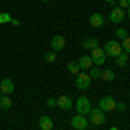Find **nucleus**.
<instances>
[{
	"label": "nucleus",
	"mask_w": 130,
	"mask_h": 130,
	"mask_svg": "<svg viewBox=\"0 0 130 130\" xmlns=\"http://www.w3.org/2000/svg\"><path fill=\"white\" fill-rule=\"evenodd\" d=\"M40 2H50V0H40Z\"/></svg>",
	"instance_id": "30"
},
{
	"label": "nucleus",
	"mask_w": 130,
	"mask_h": 130,
	"mask_svg": "<svg viewBox=\"0 0 130 130\" xmlns=\"http://www.w3.org/2000/svg\"><path fill=\"white\" fill-rule=\"evenodd\" d=\"M89 121L92 125H95V127H101V125H104V121H106V115H104V111H101L99 108H92L89 113Z\"/></svg>",
	"instance_id": "1"
},
{
	"label": "nucleus",
	"mask_w": 130,
	"mask_h": 130,
	"mask_svg": "<svg viewBox=\"0 0 130 130\" xmlns=\"http://www.w3.org/2000/svg\"><path fill=\"white\" fill-rule=\"evenodd\" d=\"M57 106H59L61 109L68 111L73 108V101H71V97H68V95H61V97H57Z\"/></svg>",
	"instance_id": "11"
},
{
	"label": "nucleus",
	"mask_w": 130,
	"mask_h": 130,
	"mask_svg": "<svg viewBox=\"0 0 130 130\" xmlns=\"http://www.w3.org/2000/svg\"><path fill=\"white\" fill-rule=\"evenodd\" d=\"M101 73H102V71H101L99 66H92L90 71H89V76L92 78V80H95V78H101Z\"/></svg>",
	"instance_id": "19"
},
{
	"label": "nucleus",
	"mask_w": 130,
	"mask_h": 130,
	"mask_svg": "<svg viewBox=\"0 0 130 130\" xmlns=\"http://www.w3.org/2000/svg\"><path fill=\"white\" fill-rule=\"evenodd\" d=\"M12 92H14V82L10 80V78H4V80L0 82V94L9 95Z\"/></svg>",
	"instance_id": "10"
},
{
	"label": "nucleus",
	"mask_w": 130,
	"mask_h": 130,
	"mask_svg": "<svg viewBox=\"0 0 130 130\" xmlns=\"http://www.w3.org/2000/svg\"><path fill=\"white\" fill-rule=\"evenodd\" d=\"M115 61H116V64H118L120 68H125L127 62H128V54H127V52H120V54L115 57Z\"/></svg>",
	"instance_id": "15"
},
{
	"label": "nucleus",
	"mask_w": 130,
	"mask_h": 130,
	"mask_svg": "<svg viewBox=\"0 0 130 130\" xmlns=\"http://www.w3.org/2000/svg\"><path fill=\"white\" fill-rule=\"evenodd\" d=\"M71 127L75 130H85L87 127H89V120L83 116V115H75L73 118H71Z\"/></svg>",
	"instance_id": "5"
},
{
	"label": "nucleus",
	"mask_w": 130,
	"mask_h": 130,
	"mask_svg": "<svg viewBox=\"0 0 130 130\" xmlns=\"http://www.w3.org/2000/svg\"><path fill=\"white\" fill-rule=\"evenodd\" d=\"M108 19H109L111 23H115V24L123 23V19H125V9H121V7H115V9L109 12V18H108Z\"/></svg>",
	"instance_id": "7"
},
{
	"label": "nucleus",
	"mask_w": 130,
	"mask_h": 130,
	"mask_svg": "<svg viewBox=\"0 0 130 130\" xmlns=\"http://www.w3.org/2000/svg\"><path fill=\"white\" fill-rule=\"evenodd\" d=\"M90 83H92V78L89 76V73H85V71H80L76 75V78H75V85H76L78 90H87L90 87Z\"/></svg>",
	"instance_id": "3"
},
{
	"label": "nucleus",
	"mask_w": 130,
	"mask_h": 130,
	"mask_svg": "<svg viewBox=\"0 0 130 130\" xmlns=\"http://www.w3.org/2000/svg\"><path fill=\"white\" fill-rule=\"evenodd\" d=\"M75 109H76V113L78 115H83V116H87L90 113V109H92V104H90L89 97H78V101H76V104H75Z\"/></svg>",
	"instance_id": "2"
},
{
	"label": "nucleus",
	"mask_w": 130,
	"mask_h": 130,
	"mask_svg": "<svg viewBox=\"0 0 130 130\" xmlns=\"http://www.w3.org/2000/svg\"><path fill=\"white\" fill-rule=\"evenodd\" d=\"M56 59H57V52L52 50V52H47V54H45V61H47V62H54Z\"/></svg>",
	"instance_id": "23"
},
{
	"label": "nucleus",
	"mask_w": 130,
	"mask_h": 130,
	"mask_svg": "<svg viewBox=\"0 0 130 130\" xmlns=\"http://www.w3.org/2000/svg\"><path fill=\"white\" fill-rule=\"evenodd\" d=\"M38 127H40V130H52L54 121H52L50 116H42L40 120H38Z\"/></svg>",
	"instance_id": "14"
},
{
	"label": "nucleus",
	"mask_w": 130,
	"mask_h": 130,
	"mask_svg": "<svg viewBox=\"0 0 130 130\" xmlns=\"http://www.w3.org/2000/svg\"><path fill=\"white\" fill-rule=\"evenodd\" d=\"M121 50H123V52H127V54H130V38L128 37H127V38H125V40H121Z\"/></svg>",
	"instance_id": "21"
},
{
	"label": "nucleus",
	"mask_w": 130,
	"mask_h": 130,
	"mask_svg": "<svg viewBox=\"0 0 130 130\" xmlns=\"http://www.w3.org/2000/svg\"><path fill=\"white\" fill-rule=\"evenodd\" d=\"M104 16L102 14H99V12H94L92 16H90V24L94 26V28H102L104 26Z\"/></svg>",
	"instance_id": "12"
},
{
	"label": "nucleus",
	"mask_w": 130,
	"mask_h": 130,
	"mask_svg": "<svg viewBox=\"0 0 130 130\" xmlns=\"http://www.w3.org/2000/svg\"><path fill=\"white\" fill-rule=\"evenodd\" d=\"M10 106H12V101H10V97L9 95H4V94H2V95H0V108H2V109H10Z\"/></svg>",
	"instance_id": "17"
},
{
	"label": "nucleus",
	"mask_w": 130,
	"mask_h": 130,
	"mask_svg": "<svg viewBox=\"0 0 130 130\" xmlns=\"http://www.w3.org/2000/svg\"><path fill=\"white\" fill-rule=\"evenodd\" d=\"M47 106L49 108H56L57 106V99H47Z\"/></svg>",
	"instance_id": "26"
},
{
	"label": "nucleus",
	"mask_w": 130,
	"mask_h": 130,
	"mask_svg": "<svg viewBox=\"0 0 130 130\" xmlns=\"http://www.w3.org/2000/svg\"><path fill=\"white\" fill-rule=\"evenodd\" d=\"M104 54L106 56H111V57H116L120 52H123L121 50V45L118 43V42H115V40H109V42H106V45H104Z\"/></svg>",
	"instance_id": "4"
},
{
	"label": "nucleus",
	"mask_w": 130,
	"mask_h": 130,
	"mask_svg": "<svg viewBox=\"0 0 130 130\" xmlns=\"http://www.w3.org/2000/svg\"><path fill=\"white\" fill-rule=\"evenodd\" d=\"M118 4H120L121 9H128L130 7V0H118Z\"/></svg>",
	"instance_id": "24"
},
{
	"label": "nucleus",
	"mask_w": 130,
	"mask_h": 130,
	"mask_svg": "<svg viewBox=\"0 0 130 130\" xmlns=\"http://www.w3.org/2000/svg\"><path fill=\"white\" fill-rule=\"evenodd\" d=\"M115 106H116V102H115V99L111 97V95H106V97H102V99L99 101V109L101 111H113L115 109Z\"/></svg>",
	"instance_id": "8"
},
{
	"label": "nucleus",
	"mask_w": 130,
	"mask_h": 130,
	"mask_svg": "<svg viewBox=\"0 0 130 130\" xmlns=\"http://www.w3.org/2000/svg\"><path fill=\"white\" fill-rule=\"evenodd\" d=\"M50 47H52V50H54V52L62 50L64 47H66V38H64L62 35H56V37L50 40Z\"/></svg>",
	"instance_id": "9"
},
{
	"label": "nucleus",
	"mask_w": 130,
	"mask_h": 130,
	"mask_svg": "<svg viewBox=\"0 0 130 130\" xmlns=\"http://www.w3.org/2000/svg\"><path fill=\"white\" fill-rule=\"evenodd\" d=\"M115 109H116V111H125V109H127V104H125V102H116Z\"/></svg>",
	"instance_id": "25"
},
{
	"label": "nucleus",
	"mask_w": 130,
	"mask_h": 130,
	"mask_svg": "<svg viewBox=\"0 0 130 130\" xmlns=\"http://www.w3.org/2000/svg\"><path fill=\"white\" fill-rule=\"evenodd\" d=\"M78 66H80V70H82V71L90 70V68L94 66V62H92V57H90V56H80V59H78Z\"/></svg>",
	"instance_id": "13"
},
{
	"label": "nucleus",
	"mask_w": 130,
	"mask_h": 130,
	"mask_svg": "<svg viewBox=\"0 0 130 130\" xmlns=\"http://www.w3.org/2000/svg\"><path fill=\"white\" fill-rule=\"evenodd\" d=\"M106 2H108V4H115L116 0H106Z\"/></svg>",
	"instance_id": "28"
},
{
	"label": "nucleus",
	"mask_w": 130,
	"mask_h": 130,
	"mask_svg": "<svg viewBox=\"0 0 130 130\" xmlns=\"http://www.w3.org/2000/svg\"><path fill=\"white\" fill-rule=\"evenodd\" d=\"M116 37L121 38V40H125V38L128 37V31L125 30V28H118V30H116Z\"/></svg>",
	"instance_id": "22"
},
{
	"label": "nucleus",
	"mask_w": 130,
	"mask_h": 130,
	"mask_svg": "<svg viewBox=\"0 0 130 130\" xmlns=\"http://www.w3.org/2000/svg\"><path fill=\"white\" fill-rule=\"evenodd\" d=\"M101 78H102L104 82H113V80H115V71L104 70L102 73H101Z\"/></svg>",
	"instance_id": "18"
},
{
	"label": "nucleus",
	"mask_w": 130,
	"mask_h": 130,
	"mask_svg": "<svg viewBox=\"0 0 130 130\" xmlns=\"http://www.w3.org/2000/svg\"><path fill=\"white\" fill-rule=\"evenodd\" d=\"M68 71H70V73H73V75L76 76L82 70H80V66H78V62H70V64H68Z\"/></svg>",
	"instance_id": "20"
},
{
	"label": "nucleus",
	"mask_w": 130,
	"mask_h": 130,
	"mask_svg": "<svg viewBox=\"0 0 130 130\" xmlns=\"http://www.w3.org/2000/svg\"><path fill=\"white\" fill-rule=\"evenodd\" d=\"M127 10H128V12H127V14H128V18H130V7H128V9H127Z\"/></svg>",
	"instance_id": "29"
},
{
	"label": "nucleus",
	"mask_w": 130,
	"mask_h": 130,
	"mask_svg": "<svg viewBox=\"0 0 130 130\" xmlns=\"http://www.w3.org/2000/svg\"><path fill=\"white\" fill-rule=\"evenodd\" d=\"M90 57H92V62H94L95 66H102L104 61H106V54H104V50H102V49L95 47V49L90 50Z\"/></svg>",
	"instance_id": "6"
},
{
	"label": "nucleus",
	"mask_w": 130,
	"mask_h": 130,
	"mask_svg": "<svg viewBox=\"0 0 130 130\" xmlns=\"http://www.w3.org/2000/svg\"><path fill=\"white\" fill-rule=\"evenodd\" d=\"M5 21H10L9 14H2V16H0V23H5Z\"/></svg>",
	"instance_id": "27"
},
{
	"label": "nucleus",
	"mask_w": 130,
	"mask_h": 130,
	"mask_svg": "<svg viewBox=\"0 0 130 130\" xmlns=\"http://www.w3.org/2000/svg\"><path fill=\"white\" fill-rule=\"evenodd\" d=\"M82 45H83V49H95V47H99V38H87V40L82 42Z\"/></svg>",
	"instance_id": "16"
}]
</instances>
